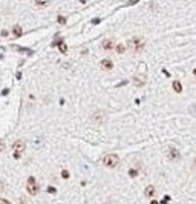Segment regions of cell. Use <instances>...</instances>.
<instances>
[{
  "instance_id": "cell-1",
  "label": "cell",
  "mask_w": 196,
  "mask_h": 204,
  "mask_svg": "<svg viewBox=\"0 0 196 204\" xmlns=\"http://www.w3.org/2000/svg\"><path fill=\"white\" fill-rule=\"evenodd\" d=\"M144 45H146L144 39H141V37H138V35L132 37V39H130V40L127 41V46H129L132 51H135V52L143 51V49H144Z\"/></svg>"
},
{
  "instance_id": "cell-2",
  "label": "cell",
  "mask_w": 196,
  "mask_h": 204,
  "mask_svg": "<svg viewBox=\"0 0 196 204\" xmlns=\"http://www.w3.org/2000/svg\"><path fill=\"white\" fill-rule=\"evenodd\" d=\"M118 163H119V158H118V155H115V154H107V155L103 157V164H104L106 167H109V169L117 167Z\"/></svg>"
},
{
  "instance_id": "cell-3",
  "label": "cell",
  "mask_w": 196,
  "mask_h": 204,
  "mask_svg": "<svg viewBox=\"0 0 196 204\" xmlns=\"http://www.w3.org/2000/svg\"><path fill=\"white\" fill-rule=\"evenodd\" d=\"M26 190H28V193L31 196H35L37 193L40 192V186L37 184V181L34 176H29L28 178V184H26Z\"/></svg>"
},
{
  "instance_id": "cell-4",
  "label": "cell",
  "mask_w": 196,
  "mask_h": 204,
  "mask_svg": "<svg viewBox=\"0 0 196 204\" xmlns=\"http://www.w3.org/2000/svg\"><path fill=\"white\" fill-rule=\"evenodd\" d=\"M167 157H168V160H172V161H179V160H181V152H179L175 146H168Z\"/></svg>"
},
{
  "instance_id": "cell-5",
  "label": "cell",
  "mask_w": 196,
  "mask_h": 204,
  "mask_svg": "<svg viewBox=\"0 0 196 204\" xmlns=\"http://www.w3.org/2000/svg\"><path fill=\"white\" fill-rule=\"evenodd\" d=\"M92 121L97 123V124H103V123L106 121V114L103 111H95L94 114H92Z\"/></svg>"
},
{
  "instance_id": "cell-6",
  "label": "cell",
  "mask_w": 196,
  "mask_h": 204,
  "mask_svg": "<svg viewBox=\"0 0 196 204\" xmlns=\"http://www.w3.org/2000/svg\"><path fill=\"white\" fill-rule=\"evenodd\" d=\"M25 149H26V144H25L23 140H17V141H14V144H12L14 154H20L21 155V152H23Z\"/></svg>"
},
{
  "instance_id": "cell-7",
  "label": "cell",
  "mask_w": 196,
  "mask_h": 204,
  "mask_svg": "<svg viewBox=\"0 0 196 204\" xmlns=\"http://www.w3.org/2000/svg\"><path fill=\"white\" fill-rule=\"evenodd\" d=\"M101 46H103L104 51H112V49H115V41H113L112 39H106L101 43Z\"/></svg>"
},
{
  "instance_id": "cell-8",
  "label": "cell",
  "mask_w": 196,
  "mask_h": 204,
  "mask_svg": "<svg viewBox=\"0 0 196 204\" xmlns=\"http://www.w3.org/2000/svg\"><path fill=\"white\" fill-rule=\"evenodd\" d=\"M155 193H156V189H155V186H147L146 189H144V196L146 198H149V200H152V198L155 196Z\"/></svg>"
},
{
  "instance_id": "cell-9",
  "label": "cell",
  "mask_w": 196,
  "mask_h": 204,
  "mask_svg": "<svg viewBox=\"0 0 196 204\" xmlns=\"http://www.w3.org/2000/svg\"><path fill=\"white\" fill-rule=\"evenodd\" d=\"M100 66H101L103 71H110V69H113V63H112V60L106 58V60H101Z\"/></svg>"
},
{
  "instance_id": "cell-10",
  "label": "cell",
  "mask_w": 196,
  "mask_h": 204,
  "mask_svg": "<svg viewBox=\"0 0 196 204\" xmlns=\"http://www.w3.org/2000/svg\"><path fill=\"white\" fill-rule=\"evenodd\" d=\"M133 84L138 86V88L144 86V84H146V77H144V75H143V77H139V74H137V75L133 77Z\"/></svg>"
},
{
  "instance_id": "cell-11",
  "label": "cell",
  "mask_w": 196,
  "mask_h": 204,
  "mask_svg": "<svg viewBox=\"0 0 196 204\" xmlns=\"http://www.w3.org/2000/svg\"><path fill=\"white\" fill-rule=\"evenodd\" d=\"M34 3H35V6L41 8V6H48L51 3V0H34Z\"/></svg>"
},
{
  "instance_id": "cell-12",
  "label": "cell",
  "mask_w": 196,
  "mask_h": 204,
  "mask_svg": "<svg viewBox=\"0 0 196 204\" xmlns=\"http://www.w3.org/2000/svg\"><path fill=\"white\" fill-rule=\"evenodd\" d=\"M172 86H173V91H175V92H178V94H179V92H182V86H181V83H179L178 80H175Z\"/></svg>"
},
{
  "instance_id": "cell-13",
  "label": "cell",
  "mask_w": 196,
  "mask_h": 204,
  "mask_svg": "<svg viewBox=\"0 0 196 204\" xmlns=\"http://www.w3.org/2000/svg\"><path fill=\"white\" fill-rule=\"evenodd\" d=\"M21 32H23V31H21V28H20L19 25H14L12 26V34H14V37H20Z\"/></svg>"
},
{
  "instance_id": "cell-14",
  "label": "cell",
  "mask_w": 196,
  "mask_h": 204,
  "mask_svg": "<svg viewBox=\"0 0 196 204\" xmlns=\"http://www.w3.org/2000/svg\"><path fill=\"white\" fill-rule=\"evenodd\" d=\"M55 45H58L60 51H61L63 54H66V52H68V48H66V45L63 43V40H58V41H55Z\"/></svg>"
},
{
  "instance_id": "cell-15",
  "label": "cell",
  "mask_w": 196,
  "mask_h": 204,
  "mask_svg": "<svg viewBox=\"0 0 196 204\" xmlns=\"http://www.w3.org/2000/svg\"><path fill=\"white\" fill-rule=\"evenodd\" d=\"M115 51L118 54H124V52H126V46H124L123 43H118V45L115 46Z\"/></svg>"
},
{
  "instance_id": "cell-16",
  "label": "cell",
  "mask_w": 196,
  "mask_h": 204,
  "mask_svg": "<svg viewBox=\"0 0 196 204\" xmlns=\"http://www.w3.org/2000/svg\"><path fill=\"white\" fill-rule=\"evenodd\" d=\"M0 204H12L9 200H6V198H0Z\"/></svg>"
},
{
  "instance_id": "cell-17",
  "label": "cell",
  "mask_w": 196,
  "mask_h": 204,
  "mask_svg": "<svg viewBox=\"0 0 196 204\" xmlns=\"http://www.w3.org/2000/svg\"><path fill=\"white\" fill-rule=\"evenodd\" d=\"M58 23H61V25H64L66 23V19L63 17V15H58Z\"/></svg>"
},
{
  "instance_id": "cell-18",
  "label": "cell",
  "mask_w": 196,
  "mask_h": 204,
  "mask_svg": "<svg viewBox=\"0 0 196 204\" xmlns=\"http://www.w3.org/2000/svg\"><path fill=\"white\" fill-rule=\"evenodd\" d=\"M61 176L63 178H69V172L68 170H61Z\"/></svg>"
},
{
  "instance_id": "cell-19",
  "label": "cell",
  "mask_w": 196,
  "mask_h": 204,
  "mask_svg": "<svg viewBox=\"0 0 196 204\" xmlns=\"http://www.w3.org/2000/svg\"><path fill=\"white\" fill-rule=\"evenodd\" d=\"M0 34H2V37H8V35H9V31H6V29H3L2 32H0Z\"/></svg>"
},
{
  "instance_id": "cell-20",
  "label": "cell",
  "mask_w": 196,
  "mask_h": 204,
  "mask_svg": "<svg viewBox=\"0 0 196 204\" xmlns=\"http://www.w3.org/2000/svg\"><path fill=\"white\" fill-rule=\"evenodd\" d=\"M137 175H138V172L135 170V169H132V170H130V176H137Z\"/></svg>"
},
{
  "instance_id": "cell-21",
  "label": "cell",
  "mask_w": 196,
  "mask_h": 204,
  "mask_svg": "<svg viewBox=\"0 0 196 204\" xmlns=\"http://www.w3.org/2000/svg\"><path fill=\"white\" fill-rule=\"evenodd\" d=\"M48 192H49V193H55L57 190H55V189H54V187H49V189H48Z\"/></svg>"
},
{
  "instance_id": "cell-22",
  "label": "cell",
  "mask_w": 196,
  "mask_h": 204,
  "mask_svg": "<svg viewBox=\"0 0 196 204\" xmlns=\"http://www.w3.org/2000/svg\"><path fill=\"white\" fill-rule=\"evenodd\" d=\"M193 169L196 170V158H195V163H193Z\"/></svg>"
},
{
  "instance_id": "cell-23",
  "label": "cell",
  "mask_w": 196,
  "mask_h": 204,
  "mask_svg": "<svg viewBox=\"0 0 196 204\" xmlns=\"http://www.w3.org/2000/svg\"><path fill=\"white\" fill-rule=\"evenodd\" d=\"M3 189V184H2V183H0V190H2Z\"/></svg>"
},
{
  "instance_id": "cell-24",
  "label": "cell",
  "mask_w": 196,
  "mask_h": 204,
  "mask_svg": "<svg viewBox=\"0 0 196 204\" xmlns=\"http://www.w3.org/2000/svg\"><path fill=\"white\" fill-rule=\"evenodd\" d=\"M150 204H158V201H152Z\"/></svg>"
},
{
  "instance_id": "cell-25",
  "label": "cell",
  "mask_w": 196,
  "mask_h": 204,
  "mask_svg": "<svg viewBox=\"0 0 196 204\" xmlns=\"http://www.w3.org/2000/svg\"><path fill=\"white\" fill-rule=\"evenodd\" d=\"M193 74H195V75H196V69H195V71H193Z\"/></svg>"
}]
</instances>
